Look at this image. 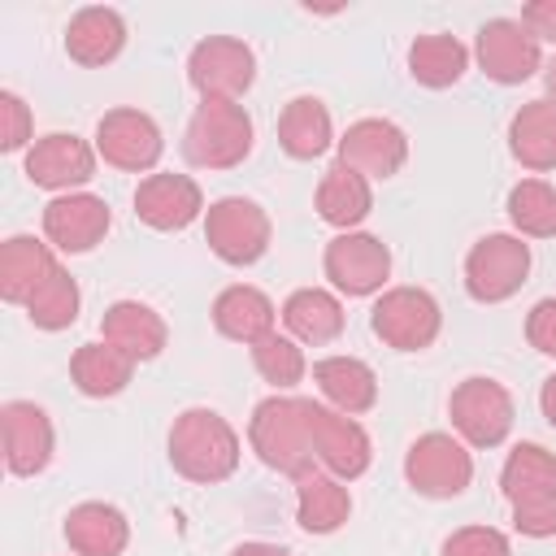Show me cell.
Returning a JSON list of instances; mask_svg holds the SVG:
<instances>
[{"label": "cell", "instance_id": "32", "mask_svg": "<svg viewBox=\"0 0 556 556\" xmlns=\"http://www.w3.org/2000/svg\"><path fill=\"white\" fill-rule=\"evenodd\" d=\"M500 491H504L508 504L539 500V495H556V452H547L543 443H517V447L504 456Z\"/></svg>", "mask_w": 556, "mask_h": 556}, {"label": "cell", "instance_id": "26", "mask_svg": "<svg viewBox=\"0 0 556 556\" xmlns=\"http://www.w3.org/2000/svg\"><path fill=\"white\" fill-rule=\"evenodd\" d=\"M313 204H317V217L343 235V230H356V226L374 213V187H369L365 174H356L352 165L334 161V165L321 174Z\"/></svg>", "mask_w": 556, "mask_h": 556}, {"label": "cell", "instance_id": "1", "mask_svg": "<svg viewBox=\"0 0 556 556\" xmlns=\"http://www.w3.org/2000/svg\"><path fill=\"white\" fill-rule=\"evenodd\" d=\"M239 434L217 408H182L169 426V465L187 482H226L239 469Z\"/></svg>", "mask_w": 556, "mask_h": 556}, {"label": "cell", "instance_id": "43", "mask_svg": "<svg viewBox=\"0 0 556 556\" xmlns=\"http://www.w3.org/2000/svg\"><path fill=\"white\" fill-rule=\"evenodd\" d=\"M543 83H547V100L556 104V56H552V65L543 70Z\"/></svg>", "mask_w": 556, "mask_h": 556}, {"label": "cell", "instance_id": "17", "mask_svg": "<svg viewBox=\"0 0 556 556\" xmlns=\"http://www.w3.org/2000/svg\"><path fill=\"white\" fill-rule=\"evenodd\" d=\"M339 161L352 165L356 174L374 178H395L408 161V135L391 122V117H361L343 130V139L334 143Z\"/></svg>", "mask_w": 556, "mask_h": 556}, {"label": "cell", "instance_id": "29", "mask_svg": "<svg viewBox=\"0 0 556 556\" xmlns=\"http://www.w3.org/2000/svg\"><path fill=\"white\" fill-rule=\"evenodd\" d=\"M135 365H139V361H130V356H126L122 348H113L109 339H91V343H83V348L70 356V378H74V387H78L83 395L109 400V395H122V391L130 387Z\"/></svg>", "mask_w": 556, "mask_h": 556}, {"label": "cell", "instance_id": "33", "mask_svg": "<svg viewBox=\"0 0 556 556\" xmlns=\"http://www.w3.org/2000/svg\"><path fill=\"white\" fill-rule=\"evenodd\" d=\"M508 222L521 239H556V187L543 178H521L508 191Z\"/></svg>", "mask_w": 556, "mask_h": 556}, {"label": "cell", "instance_id": "11", "mask_svg": "<svg viewBox=\"0 0 556 556\" xmlns=\"http://www.w3.org/2000/svg\"><path fill=\"white\" fill-rule=\"evenodd\" d=\"M308 443H313V460L343 482L361 478L374 465V443H369L365 426L348 413H334L330 404H317V400H308Z\"/></svg>", "mask_w": 556, "mask_h": 556}, {"label": "cell", "instance_id": "30", "mask_svg": "<svg viewBox=\"0 0 556 556\" xmlns=\"http://www.w3.org/2000/svg\"><path fill=\"white\" fill-rule=\"evenodd\" d=\"M508 152L534 169V174H547L556 169V104L543 96V100H530L513 113L508 122Z\"/></svg>", "mask_w": 556, "mask_h": 556}, {"label": "cell", "instance_id": "36", "mask_svg": "<svg viewBox=\"0 0 556 556\" xmlns=\"http://www.w3.org/2000/svg\"><path fill=\"white\" fill-rule=\"evenodd\" d=\"M439 556H513V547L495 526H460L443 539Z\"/></svg>", "mask_w": 556, "mask_h": 556}, {"label": "cell", "instance_id": "6", "mask_svg": "<svg viewBox=\"0 0 556 556\" xmlns=\"http://www.w3.org/2000/svg\"><path fill=\"white\" fill-rule=\"evenodd\" d=\"M269 213L248 195H222L204 208V239L226 265H256L269 252Z\"/></svg>", "mask_w": 556, "mask_h": 556}, {"label": "cell", "instance_id": "42", "mask_svg": "<svg viewBox=\"0 0 556 556\" xmlns=\"http://www.w3.org/2000/svg\"><path fill=\"white\" fill-rule=\"evenodd\" d=\"M230 556H291V552L278 547V543H261V539H256V543H239Z\"/></svg>", "mask_w": 556, "mask_h": 556}, {"label": "cell", "instance_id": "3", "mask_svg": "<svg viewBox=\"0 0 556 556\" xmlns=\"http://www.w3.org/2000/svg\"><path fill=\"white\" fill-rule=\"evenodd\" d=\"M252 152V117L239 100H200L187 130L182 156L200 169H235Z\"/></svg>", "mask_w": 556, "mask_h": 556}, {"label": "cell", "instance_id": "4", "mask_svg": "<svg viewBox=\"0 0 556 556\" xmlns=\"http://www.w3.org/2000/svg\"><path fill=\"white\" fill-rule=\"evenodd\" d=\"M447 417L465 447H500L517 421V408H513V395L504 382L473 374V378L456 382V391L447 400Z\"/></svg>", "mask_w": 556, "mask_h": 556}, {"label": "cell", "instance_id": "24", "mask_svg": "<svg viewBox=\"0 0 556 556\" xmlns=\"http://www.w3.org/2000/svg\"><path fill=\"white\" fill-rule=\"evenodd\" d=\"M278 313H282L287 334L295 343H313V348L334 343L343 334V326H348L343 300L334 291H326V287H300V291H291Z\"/></svg>", "mask_w": 556, "mask_h": 556}, {"label": "cell", "instance_id": "13", "mask_svg": "<svg viewBox=\"0 0 556 556\" xmlns=\"http://www.w3.org/2000/svg\"><path fill=\"white\" fill-rule=\"evenodd\" d=\"M161 152H165L161 126L143 109L122 104L96 122V156H104V165H113V169L148 174V169H156Z\"/></svg>", "mask_w": 556, "mask_h": 556}, {"label": "cell", "instance_id": "37", "mask_svg": "<svg viewBox=\"0 0 556 556\" xmlns=\"http://www.w3.org/2000/svg\"><path fill=\"white\" fill-rule=\"evenodd\" d=\"M35 143V117L17 91H0V148L22 152Z\"/></svg>", "mask_w": 556, "mask_h": 556}, {"label": "cell", "instance_id": "39", "mask_svg": "<svg viewBox=\"0 0 556 556\" xmlns=\"http://www.w3.org/2000/svg\"><path fill=\"white\" fill-rule=\"evenodd\" d=\"M526 339H530L534 352L556 356V295H547V300H539V304L530 308V317H526Z\"/></svg>", "mask_w": 556, "mask_h": 556}, {"label": "cell", "instance_id": "16", "mask_svg": "<svg viewBox=\"0 0 556 556\" xmlns=\"http://www.w3.org/2000/svg\"><path fill=\"white\" fill-rule=\"evenodd\" d=\"M0 430H4V465L17 478H35L48 469L56 452V430L52 417L35 400H9L0 408Z\"/></svg>", "mask_w": 556, "mask_h": 556}, {"label": "cell", "instance_id": "41", "mask_svg": "<svg viewBox=\"0 0 556 556\" xmlns=\"http://www.w3.org/2000/svg\"><path fill=\"white\" fill-rule=\"evenodd\" d=\"M539 408H543L547 426L556 430V374H547V378H543V387H539Z\"/></svg>", "mask_w": 556, "mask_h": 556}, {"label": "cell", "instance_id": "10", "mask_svg": "<svg viewBox=\"0 0 556 556\" xmlns=\"http://www.w3.org/2000/svg\"><path fill=\"white\" fill-rule=\"evenodd\" d=\"M473 56H478V70L500 87H517L543 70V43L521 26V17L482 22L473 39Z\"/></svg>", "mask_w": 556, "mask_h": 556}, {"label": "cell", "instance_id": "5", "mask_svg": "<svg viewBox=\"0 0 556 556\" xmlns=\"http://www.w3.org/2000/svg\"><path fill=\"white\" fill-rule=\"evenodd\" d=\"M369 326L391 352H426L443 330V308L426 287H387L369 308Z\"/></svg>", "mask_w": 556, "mask_h": 556}, {"label": "cell", "instance_id": "21", "mask_svg": "<svg viewBox=\"0 0 556 556\" xmlns=\"http://www.w3.org/2000/svg\"><path fill=\"white\" fill-rule=\"evenodd\" d=\"M291 482H295V521L304 534H334L352 517L348 482L326 473L321 465H308Z\"/></svg>", "mask_w": 556, "mask_h": 556}, {"label": "cell", "instance_id": "25", "mask_svg": "<svg viewBox=\"0 0 556 556\" xmlns=\"http://www.w3.org/2000/svg\"><path fill=\"white\" fill-rule=\"evenodd\" d=\"M313 382L334 413L361 417L378 404V374L361 356H321L313 365Z\"/></svg>", "mask_w": 556, "mask_h": 556}, {"label": "cell", "instance_id": "8", "mask_svg": "<svg viewBox=\"0 0 556 556\" xmlns=\"http://www.w3.org/2000/svg\"><path fill=\"white\" fill-rule=\"evenodd\" d=\"M404 478L426 500H456L473 482V456L456 434L430 430L408 443L404 452Z\"/></svg>", "mask_w": 556, "mask_h": 556}, {"label": "cell", "instance_id": "35", "mask_svg": "<svg viewBox=\"0 0 556 556\" xmlns=\"http://www.w3.org/2000/svg\"><path fill=\"white\" fill-rule=\"evenodd\" d=\"M252 365H256V374H261L269 387H278V391H291V387L304 382V374H308L304 348H300L291 334H278V330L252 343Z\"/></svg>", "mask_w": 556, "mask_h": 556}, {"label": "cell", "instance_id": "28", "mask_svg": "<svg viewBox=\"0 0 556 556\" xmlns=\"http://www.w3.org/2000/svg\"><path fill=\"white\" fill-rule=\"evenodd\" d=\"M278 143L291 161H317L334 139V122H330V109L317 100V96H295L282 104L278 113Z\"/></svg>", "mask_w": 556, "mask_h": 556}, {"label": "cell", "instance_id": "19", "mask_svg": "<svg viewBox=\"0 0 556 556\" xmlns=\"http://www.w3.org/2000/svg\"><path fill=\"white\" fill-rule=\"evenodd\" d=\"M100 339H109L113 348H122L130 361H156L169 343V326L165 317L143 304V300H117L104 308L100 317Z\"/></svg>", "mask_w": 556, "mask_h": 556}, {"label": "cell", "instance_id": "9", "mask_svg": "<svg viewBox=\"0 0 556 556\" xmlns=\"http://www.w3.org/2000/svg\"><path fill=\"white\" fill-rule=\"evenodd\" d=\"M187 78L200 100H243L256 83V56L235 35H208L187 56Z\"/></svg>", "mask_w": 556, "mask_h": 556}, {"label": "cell", "instance_id": "38", "mask_svg": "<svg viewBox=\"0 0 556 556\" xmlns=\"http://www.w3.org/2000/svg\"><path fill=\"white\" fill-rule=\"evenodd\" d=\"M513 508V526L526 539H552L556 534V495H539V500H521L508 504Z\"/></svg>", "mask_w": 556, "mask_h": 556}, {"label": "cell", "instance_id": "12", "mask_svg": "<svg viewBox=\"0 0 556 556\" xmlns=\"http://www.w3.org/2000/svg\"><path fill=\"white\" fill-rule=\"evenodd\" d=\"M321 269L330 278V287L343 295H378L391 278V248L378 235L343 230L326 243Z\"/></svg>", "mask_w": 556, "mask_h": 556}, {"label": "cell", "instance_id": "40", "mask_svg": "<svg viewBox=\"0 0 556 556\" xmlns=\"http://www.w3.org/2000/svg\"><path fill=\"white\" fill-rule=\"evenodd\" d=\"M521 26L539 39V43H556V0H534L521 9Z\"/></svg>", "mask_w": 556, "mask_h": 556}, {"label": "cell", "instance_id": "20", "mask_svg": "<svg viewBox=\"0 0 556 556\" xmlns=\"http://www.w3.org/2000/svg\"><path fill=\"white\" fill-rule=\"evenodd\" d=\"M122 48H126V17L109 4H87L65 26V52L74 65L100 70V65L117 61Z\"/></svg>", "mask_w": 556, "mask_h": 556}, {"label": "cell", "instance_id": "22", "mask_svg": "<svg viewBox=\"0 0 556 556\" xmlns=\"http://www.w3.org/2000/svg\"><path fill=\"white\" fill-rule=\"evenodd\" d=\"M65 543L74 556H122L130 543V521L117 504L83 500L65 513Z\"/></svg>", "mask_w": 556, "mask_h": 556}, {"label": "cell", "instance_id": "31", "mask_svg": "<svg viewBox=\"0 0 556 556\" xmlns=\"http://www.w3.org/2000/svg\"><path fill=\"white\" fill-rule=\"evenodd\" d=\"M465 70H469V48L456 35H417L408 43V74L430 91L460 83Z\"/></svg>", "mask_w": 556, "mask_h": 556}, {"label": "cell", "instance_id": "18", "mask_svg": "<svg viewBox=\"0 0 556 556\" xmlns=\"http://www.w3.org/2000/svg\"><path fill=\"white\" fill-rule=\"evenodd\" d=\"M204 213V191L191 174H148L135 187V217L152 230H187Z\"/></svg>", "mask_w": 556, "mask_h": 556}, {"label": "cell", "instance_id": "2", "mask_svg": "<svg viewBox=\"0 0 556 556\" xmlns=\"http://www.w3.org/2000/svg\"><path fill=\"white\" fill-rule=\"evenodd\" d=\"M248 443L261 456V465L295 478L304 473L313 460V443H308V400L300 395H269L252 408L248 421Z\"/></svg>", "mask_w": 556, "mask_h": 556}, {"label": "cell", "instance_id": "7", "mask_svg": "<svg viewBox=\"0 0 556 556\" xmlns=\"http://www.w3.org/2000/svg\"><path fill=\"white\" fill-rule=\"evenodd\" d=\"M530 278V243L521 235H482L465 252V291L478 304H504Z\"/></svg>", "mask_w": 556, "mask_h": 556}, {"label": "cell", "instance_id": "27", "mask_svg": "<svg viewBox=\"0 0 556 556\" xmlns=\"http://www.w3.org/2000/svg\"><path fill=\"white\" fill-rule=\"evenodd\" d=\"M274 321H278V308L261 287L235 282V287L217 291V300H213V326H217V334H226L235 343L252 348L256 339L274 334Z\"/></svg>", "mask_w": 556, "mask_h": 556}, {"label": "cell", "instance_id": "23", "mask_svg": "<svg viewBox=\"0 0 556 556\" xmlns=\"http://www.w3.org/2000/svg\"><path fill=\"white\" fill-rule=\"evenodd\" d=\"M56 269H61V261H56L52 243H43V239H35V235H13V239H4V248H0V295H4L9 304H22V308H26V300H30Z\"/></svg>", "mask_w": 556, "mask_h": 556}, {"label": "cell", "instance_id": "15", "mask_svg": "<svg viewBox=\"0 0 556 556\" xmlns=\"http://www.w3.org/2000/svg\"><path fill=\"white\" fill-rule=\"evenodd\" d=\"M109 226H113V213L91 191H65L43 204V239L56 252H70V256L91 252L96 243H104Z\"/></svg>", "mask_w": 556, "mask_h": 556}, {"label": "cell", "instance_id": "34", "mask_svg": "<svg viewBox=\"0 0 556 556\" xmlns=\"http://www.w3.org/2000/svg\"><path fill=\"white\" fill-rule=\"evenodd\" d=\"M78 304H83V291L74 282V274L61 265L30 300H26V317L35 330H65L78 321Z\"/></svg>", "mask_w": 556, "mask_h": 556}, {"label": "cell", "instance_id": "14", "mask_svg": "<svg viewBox=\"0 0 556 556\" xmlns=\"http://www.w3.org/2000/svg\"><path fill=\"white\" fill-rule=\"evenodd\" d=\"M22 169H26V178L35 187L65 195V191H78L83 182L96 178V148L87 139H78V135L52 130V135H43V139H35L26 148V165Z\"/></svg>", "mask_w": 556, "mask_h": 556}]
</instances>
